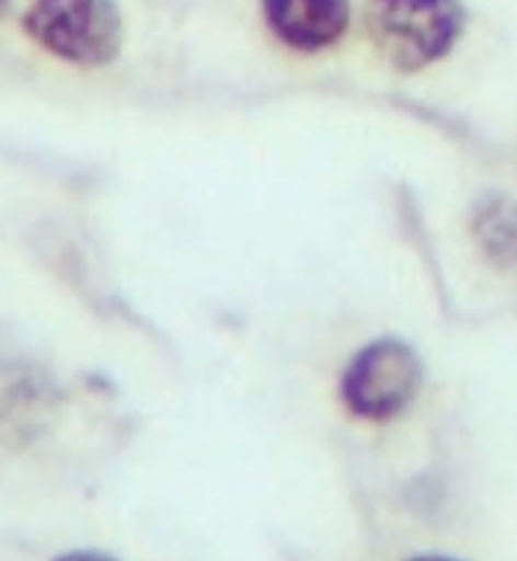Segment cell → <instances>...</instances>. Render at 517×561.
Returning a JSON list of instances; mask_svg holds the SVG:
<instances>
[{"label": "cell", "mask_w": 517, "mask_h": 561, "mask_svg": "<svg viewBox=\"0 0 517 561\" xmlns=\"http://www.w3.org/2000/svg\"><path fill=\"white\" fill-rule=\"evenodd\" d=\"M460 0H368L366 28L383 60L398 71H421L455 48L463 34Z\"/></svg>", "instance_id": "cell-1"}, {"label": "cell", "mask_w": 517, "mask_h": 561, "mask_svg": "<svg viewBox=\"0 0 517 561\" xmlns=\"http://www.w3.org/2000/svg\"><path fill=\"white\" fill-rule=\"evenodd\" d=\"M23 31L64 62L103 67L124 45V20L115 0H32Z\"/></svg>", "instance_id": "cell-2"}, {"label": "cell", "mask_w": 517, "mask_h": 561, "mask_svg": "<svg viewBox=\"0 0 517 561\" xmlns=\"http://www.w3.org/2000/svg\"><path fill=\"white\" fill-rule=\"evenodd\" d=\"M423 375V362L412 345L400 339L374 340L348 363L340 392L354 415L382 423L411 405Z\"/></svg>", "instance_id": "cell-3"}, {"label": "cell", "mask_w": 517, "mask_h": 561, "mask_svg": "<svg viewBox=\"0 0 517 561\" xmlns=\"http://www.w3.org/2000/svg\"><path fill=\"white\" fill-rule=\"evenodd\" d=\"M263 13L273 36L303 54L335 45L351 22L348 0H263Z\"/></svg>", "instance_id": "cell-4"}, {"label": "cell", "mask_w": 517, "mask_h": 561, "mask_svg": "<svg viewBox=\"0 0 517 561\" xmlns=\"http://www.w3.org/2000/svg\"><path fill=\"white\" fill-rule=\"evenodd\" d=\"M0 380V426L10 417L22 419L28 410H37L39 400H45L32 380Z\"/></svg>", "instance_id": "cell-5"}, {"label": "cell", "mask_w": 517, "mask_h": 561, "mask_svg": "<svg viewBox=\"0 0 517 561\" xmlns=\"http://www.w3.org/2000/svg\"><path fill=\"white\" fill-rule=\"evenodd\" d=\"M11 2H13V0H0V19H4L5 13L10 11Z\"/></svg>", "instance_id": "cell-6"}]
</instances>
